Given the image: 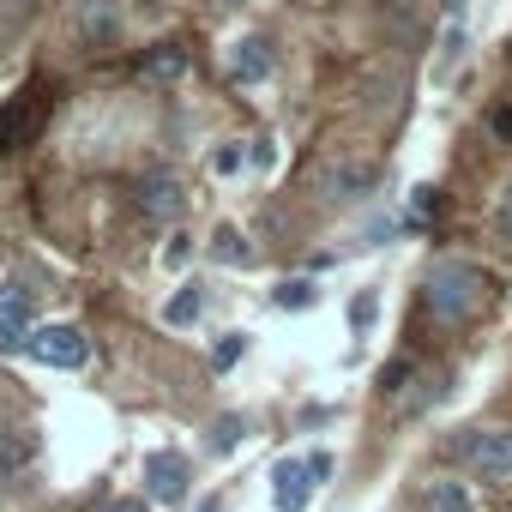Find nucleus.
<instances>
[{
    "label": "nucleus",
    "mask_w": 512,
    "mask_h": 512,
    "mask_svg": "<svg viewBox=\"0 0 512 512\" xmlns=\"http://www.w3.org/2000/svg\"><path fill=\"white\" fill-rule=\"evenodd\" d=\"M494 302V278L476 260H434L422 278V314L434 326H470L476 314H488Z\"/></svg>",
    "instance_id": "obj_1"
},
{
    "label": "nucleus",
    "mask_w": 512,
    "mask_h": 512,
    "mask_svg": "<svg viewBox=\"0 0 512 512\" xmlns=\"http://www.w3.org/2000/svg\"><path fill=\"white\" fill-rule=\"evenodd\" d=\"M464 464L488 488H512V428H470L464 434Z\"/></svg>",
    "instance_id": "obj_2"
},
{
    "label": "nucleus",
    "mask_w": 512,
    "mask_h": 512,
    "mask_svg": "<svg viewBox=\"0 0 512 512\" xmlns=\"http://www.w3.org/2000/svg\"><path fill=\"white\" fill-rule=\"evenodd\" d=\"M25 356L31 362H43V368H85L91 362V338L79 332V326H67V320H49V326H37L31 338H25Z\"/></svg>",
    "instance_id": "obj_3"
},
{
    "label": "nucleus",
    "mask_w": 512,
    "mask_h": 512,
    "mask_svg": "<svg viewBox=\"0 0 512 512\" xmlns=\"http://www.w3.org/2000/svg\"><path fill=\"white\" fill-rule=\"evenodd\" d=\"M139 482H145V500H151V506H187V494H193V464H187L181 452H145Z\"/></svg>",
    "instance_id": "obj_4"
},
{
    "label": "nucleus",
    "mask_w": 512,
    "mask_h": 512,
    "mask_svg": "<svg viewBox=\"0 0 512 512\" xmlns=\"http://www.w3.org/2000/svg\"><path fill=\"white\" fill-rule=\"evenodd\" d=\"M31 332H37V296H31V284L7 278V284H0V356L25 350Z\"/></svg>",
    "instance_id": "obj_5"
},
{
    "label": "nucleus",
    "mask_w": 512,
    "mask_h": 512,
    "mask_svg": "<svg viewBox=\"0 0 512 512\" xmlns=\"http://www.w3.org/2000/svg\"><path fill=\"white\" fill-rule=\"evenodd\" d=\"M139 211H145L151 223H181V211H187V181H181L175 169H145V175H139Z\"/></svg>",
    "instance_id": "obj_6"
},
{
    "label": "nucleus",
    "mask_w": 512,
    "mask_h": 512,
    "mask_svg": "<svg viewBox=\"0 0 512 512\" xmlns=\"http://www.w3.org/2000/svg\"><path fill=\"white\" fill-rule=\"evenodd\" d=\"M272 73H278V49H272V37L247 31V37L229 43V79H235V85H266Z\"/></svg>",
    "instance_id": "obj_7"
},
{
    "label": "nucleus",
    "mask_w": 512,
    "mask_h": 512,
    "mask_svg": "<svg viewBox=\"0 0 512 512\" xmlns=\"http://www.w3.org/2000/svg\"><path fill=\"white\" fill-rule=\"evenodd\" d=\"M73 31H79L85 49H109V43H121V7L115 0H79Z\"/></svg>",
    "instance_id": "obj_8"
},
{
    "label": "nucleus",
    "mask_w": 512,
    "mask_h": 512,
    "mask_svg": "<svg viewBox=\"0 0 512 512\" xmlns=\"http://www.w3.org/2000/svg\"><path fill=\"white\" fill-rule=\"evenodd\" d=\"M314 482H308V458H278L272 464V506L278 512H308Z\"/></svg>",
    "instance_id": "obj_9"
},
{
    "label": "nucleus",
    "mask_w": 512,
    "mask_h": 512,
    "mask_svg": "<svg viewBox=\"0 0 512 512\" xmlns=\"http://www.w3.org/2000/svg\"><path fill=\"white\" fill-rule=\"evenodd\" d=\"M31 121H37V97H31V91H19L7 109H0V157L19 151V139L31 133Z\"/></svg>",
    "instance_id": "obj_10"
},
{
    "label": "nucleus",
    "mask_w": 512,
    "mask_h": 512,
    "mask_svg": "<svg viewBox=\"0 0 512 512\" xmlns=\"http://www.w3.org/2000/svg\"><path fill=\"white\" fill-rule=\"evenodd\" d=\"M145 85H175V79H187V49L181 43H157V49H145Z\"/></svg>",
    "instance_id": "obj_11"
},
{
    "label": "nucleus",
    "mask_w": 512,
    "mask_h": 512,
    "mask_svg": "<svg viewBox=\"0 0 512 512\" xmlns=\"http://www.w3.org/2000/svg\"><path fill=\"white\" fill-rule=\"evenodd\" d=\"M326 199H362V193H374V163H338V169H326Z\"/></svg>",
    "instance_id": "obj_12"
},
{
    "label": "nucleus",
    "mask_w": 512,
    "mask_h": 512,
    "mask_svg": "<svg viewBox=\"0 0 512 512\" xmlns=\"http://www.w3.org/2000/svg\"><path fill=\"white\" fill-rule=\"evenodd\" d=\"M422 506H428V512H476V494H470V482H458V476H434V482L422 488Z\"/></svg>",
    "instance_id": "obj_13"
},
{
    "label": "nucleus",
    "mask_w": 512,
    "mask_h": 512,
    "mask_svg": "<svg viewBox=\"0 0 512 512\" xmlns=\"http://www.w3.org/2000/svg\"><path fill=\"white\" fill-rule=\"evenodd\" d=\"M199 314H205V284L199 278L175 284V296L163 302V326H199Z\"/></svg>",
    "instance_id": "obj_14"
},
{
    "label": "nucleus",
    "mask_w": 512,
    "mask_h": 512,
    "mask_svg": "<svg viewBox=\"0 0 512 512\" xmlns=\"http://www.w3.org/2000/svg\"><path fill=\"white\" fill-rule=\"evenodd\" d=\"M37 458V434L31 428H0V476H13Z\"/></svg>",
    "instance_id": "obj_15"
},
{
    "label": "nucleus",
    "mask_w": 512,
    "mask_h": 512,
    "mask_svg": "<svg viewBox=\"0 0 512 512\" xmlns=\"http://www.w3.org/2000/svg\"><path fill=\"white\" fill-rule=\"evenodd\" d=\"M211 260H217V266H253V247H247V235H241L235 223H217V235H211Z\"/></svg>",
    "instance_id": "obj_16"
},
{
    "label": "nucleus",
    "mask_w": 512,
    "mask_h": 512,
    "mask_svg": "<svg viewBox=\"0 0 512 512\" xmlns=\"http://www.w3.org/2000/svg\"><path fill=\"white\" fill-rule=\"evenodd\" d=\"M314 302H320V284H314V278H284V284L272 290V308H278V314H308Z\"/></svg>",
    "instance_id": "obj_17"
},
{
    "label": "nucleus",
    "mask_w": 512,
    "mask_h": 512,
    "mask_svg": "<svg viewBox=\"0 0 512 512\" xmlns=\"http://www.w3.org/2000/svg\"><path fill=\"white\" fill-rule=\"evenodd\" d=\"M241 440H247V416H217V422H211V434H205V446H211L217 458H229Z\"/></svg>",
    "instance_id": "obj_18"
},
{
    "label": "nucleus",
    "mask_w": 512,
    "mask_h": 512,
    "mask_svg": "<svg viewBox=\"0 0 512 512\" xmlns=\"http://www.w3.org/2000/svg\"><path fill=\"white\" fill-rule=\"evenodd\" d=\"M241 356H247V332H223V338L211 344V368H217V374H229Z\"/></svg>",
    "instance_id": "obj_19"
},
{
    "label": "nucleus",
    "mask_w": 512,
    "mask_h": 512,
    "mask_svg": "<svg viewBox=\"0 0 512 512\" xmlns=\"http://www.w3.org/2000/svg\"><path fill=\"white\" fill-rule=\"evenodd\" d=\"M410 380H416V362H410V356H392V362L380 368V392H386V398H398Z\"/></svg>",
    "instance_id": "obj_20"
},
{
    "label": "nucleus",
    "mask_w": 512,
    "mask_h": 512,
    "mask_svg": "<svg viewBox=\"0 0 512 512\" xmlns=\"http://www.w3.org/2000/svg\"><path fill=\"white\" fill-rule=\"evenodd\" d=\"M374 320H380V290H356V302H350V326H356V332H374Z\"/></svg>",
    "instance_id": "obj_21"
},
{
    "label": "nucleus",
    "mask_w": 512,
    "mask_h": 512,
    "mask_svg": "<svg viewBox=\"0 0 512 512\" xmlns=\"http://www.w3.org/2000/svg\"><path fill=\"white\" fill-rule=\"evenodd\" d=\"M241 163H247L241 145H217V151H211V169H217V175H241Z\"/></svg>",
    "instance_id": "obj_22"
},
{
    "label": "nucleus",
    "mask_w": 512,
    "mask_h": 512,
    "mask_svg": "<svg viewBox=\"0 0 512 512\" xmlns=\"http://www.w3.org/2000/svg\"><path fill=\"white\" fill-rule=\"evenodd\" d=\"M494 235L512 247V181H506V193H500V205H494Z\"/></svg>",
    "instance_id": "obj_23"
},
{
    "label": "nucleus",
    "mask_w": 512,
    "mask_h": 512,
    "mask_svg": "<svg viewBox=\"0 0 512 512\" xmlns=\"http://www.w3.org/2000/svg\"><path fill=\"white\" fill-rule=\"evenodd\" d=\"M326 476H332V452H308V482L320 488Z\"/></svg>",
    "instance_id": "obj_24"
},
{
    "label": "nucleus",
    "mask_w": 512,
    "mask_h": 512,
    "mask_svg": "<svg viewBox=\"0 0 512 512\" xmlns=\"http://www.w3.org/2000/svg\"><path fill=\"white\" fill-rule=\"evenodd\" d=\"M187 253H193V247H187V235H169V247H163V266H187Z\"/></svg>",
    "instance_id": "obj_25"
},
{
    "label": "nucleus",
    "mask_w": 512,
    "mask_h": 512,
    "mask_svg": "<svg viewBox=\"0 0 512 512\" xmlns=\"http://www.w3.org/2000/svg\"><path fill=\"white\" fill-rule=\"evenodd\" d=\"M464 43H470V37H464V31H458V25H452V31H446V37H440V55H446V61H458V55H464Z\"/></svg>",
    "instance_id": "obj_26"
},
{
    "label": "nucleus",
    "mask_w": 512,
    "mask_h": 512,
    "mask_svg": "<svg viewBox=\"0 0 512 512\" xmlns=\"http://www.w3.org/2000/svg\"><path fill=\"white\" fill-rule=\"evenodd\" d=\"M103 512H151V500H145V494H121V500H109Z\"/></svg>",
    "instance_id": "obj_27"
},
{
    "label": "nucleus",
    "mask_w": 512,
    "mask_h": 512,
    "mask_svg": "<svg viewBox=\"0 0 512 512\" xmlns=\"http://www.w3.org/2000/svg\"><path fill=\"white\" fill-rule=\"evenodd\" d=\"M253 163H260V169H272L278 163V151H272V139H253V151H247Z\"/></svg>",
    "instance_id": "obj_28"
},
{
    "label": "nucleus",
    "mask_w": 512,
    "mask_h": 512,
    "mask_svg": "<svg viewBox=\"0 0 512 512\" xmlns=\"http://www.w3.org/2000/svg\"><path fill=\"white\" fill-rule=\"evenodd\" d=\"M193 512H223V500H217V494H205V500H199Z\"/></svg>",
    "instance_id": "obj_29"
},
{
    "label": "nucleus",
    "mask_w": 512,
    "mask_h": 512,
    "mask_svg": "<svg viewBox=\"0 0 512 512\" xmlns=\"http://www.w3.org/2000/svg\"><path fill=\"white\" fill-rule=\"evenodd\" d=\"M0 7H13V13H31V7H37V0H0Z\"/></svg>",
    "instance_id": "obj_30"
},
{
    "label": "nucleus",
    "mask_w": 512,
    "mask_h": 512,
    "mask_svg": "<svg viewBox=\"0 0 512 512\" xmlns=\"http://www.w3.org/2000/svg\"><path fill=\"white\" fill-rule=\"evenodd\" d=\"M223 7H247V0H223Z\"/></svg>",
    "instance_id": "obj_31"
},
{
    "label": "nucleus",
    "mask_w": 512,
    "mask_h": 512,
    "mask_svg": "<svg viewBox=\"0 0 512 512\" xmlns=\"http://www.w3.org/2000/svg\"><path fill=\"white\" fill-rule=\"evenodd\" d=\"M458 7H464V0H458Z\"/></svg>",
    "instance_id": "obj_32"
}]
</instances>
